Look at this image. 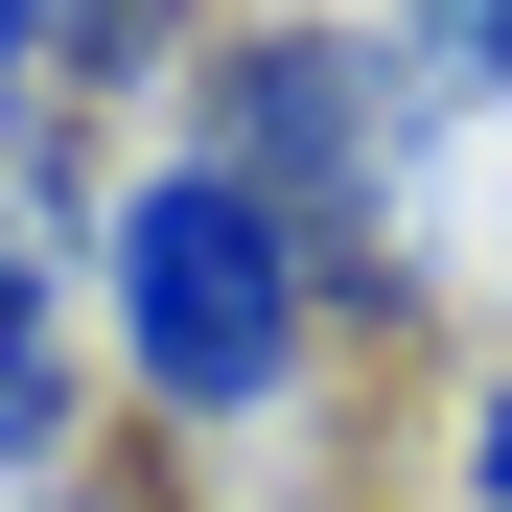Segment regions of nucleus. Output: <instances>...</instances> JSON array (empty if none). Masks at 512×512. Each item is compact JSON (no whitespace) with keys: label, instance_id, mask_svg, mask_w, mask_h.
Segmentation results:
<instances>
[{"label":"nucleus","instance_id":"nucleus-5","mask_svg":"<svg viewBox=\"0 0 512 512\" xmlns=\"http://www.w3.org/2000/svg\"><path fill=\"white\" fill-rule=\"evenodd\" d=\"M373 24L419 47V94H489L512 117V0H373Z\"/></svg>","mask_w":512,"mask_h":512},{"label":"nucleus","instance_id":"nucleus-4","mask_svg":"<svg viewBox=\"0 0 512 512\" xmlns=\"http://www.w3.org/2000/svg\"><path fill=\"white\" fill-rule=\"evenodd\" d=\"M187 0H47V94H163Z\"/></svg>","mask_w":512,"mask_h":512},{"label":"nucleus","instance_id":"nucleus-2","mask_svg":"<svg viewBox=\"0 0 512 512\" xmlns=\"http://www.w3.org/2000/svg\"><path fill=\"white\" fill-rule=\"evenodd\" d=\"M419 47L396 24H256L210 47V163L303 233L326 326H419Z\"/></svg>","mask_w":512,"mask_h":512},{"label":"nucleus","instance_id":"nucleus-1","mask_svg":"<svg viewBox=\"0 0 512 512\" xmlns=\"http://www.w3.org/2000/svg\"><path fill=\"white\" fill-rule=\"evenodd\" d=\"M94 350L187 419V443H256V419H303V350H326V280L303 233L233 187L210 140H163L94 187Z\"/></svg>","mask_w":512,"mask_h":512},{"label":"nucleus","instance_id":"nucleus-7","mask_svg":"<svg viewBox=\"0 0 512 512\" xmlns=\"http://www.w3.org/2000/svg\"><path fill=\"white\" fill-rule=\"evenodd\" d=\"M24 94H47V0H0V117H24ZM47 117H70V94H47Z\"/></svg>","mask_w":512,"mask_h":512},{"label":"nucleus","instance_id":"nucleus-6","mask_svg":"<svg viewBox=\"0 0 512 512\" xmlns=\"http://www.w3.org/2000/svg\"><path fill=\"white\" fill-rule=\"evenodd\" d=\"M466 512H512V373L466 396Z\"/></svg>","mask_w":512,"mask_h":512},{"label":"nucleus","instance_id":"nucleus-3","mask_svg":"<svg viewBox=\"0 0 512 512\" xmlns=\"http://www.w3.org/2000/svg\"><path fill=\"white\" fill-rule=\"evenodd\" d=\"M94 443V326H70V256L47 233H0V489Z\"/></svg>","mask_w":512,"mask_h":512}]
</instances>
